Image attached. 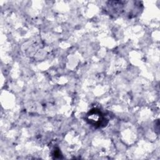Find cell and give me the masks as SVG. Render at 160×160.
I'll return each mask as SVG.
<instances>
[{"instance_id": "obj_1", "label": "cell", "mask_w": 160, "mask_h": 160, "mask_svg": "<svg viewBox=\"0 0 160 160\" xmlns=\"http://www.w3.org/2000/svg\"><path fill=\"white\" fill-rule=\"evenodd\" d=\"M86 119L90 124L96 128L106 126L108 123V120L106 119L101 111L96 108H94L88 112Z\"/></svg>"}]
</instances>
